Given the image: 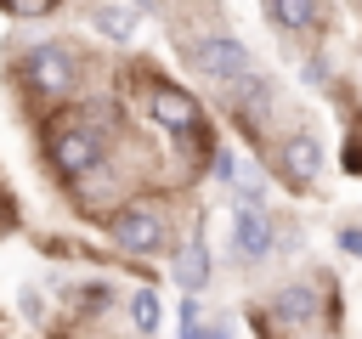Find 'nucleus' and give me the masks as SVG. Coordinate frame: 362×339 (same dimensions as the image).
<instances>
[{"instance_id":"nucleus-1","label":"nucleus","mask_w":362,"mask_h":339,"mask_svg":"<svg viewBox=\"0 0 362 339\" xmlns=\"http://www.w3.org/2000/svg\"><path fill=\"white\" fill-rule=\"evenodd\" d=\"M23 79H28V90H34V96L62 102V96L79 85V62H74V51H68V45H34V51L23 56Z\"/></svg>"},{"instance_id":"nucleus-2","label":"nucleus","mask_w":362,"mask_h":339,"mask_svg":"<svg viewBox=\"0 0 362 339\" xmlns=\"http://www.w3.org/2000/svg\"><path fill=\"white\" fill-rule=\"evenodd\" d=\"M107 237H113L119 249H130V254H158V249L170 243L164 220H158L153 209H141V203H124V209H113V215H107Z\"/></svg>"},{"instance_id":"nucleus-3","label":"nucleus","mask_w":362,"mask_h":339,"mask_svg":"<svg viewBox=\"0 0 362 339\" xmlns=\"http://www.w3.org/2000/svg\"><path fill=\"white\" fill-rule=\"evenodd\" d=\"M192 62H198L209 79H221V85H238V79H249V73H255L249 45H243V40H226V34L198 40V45H192Z\"/></svg>"},{"instance_id":"nucleus-4","label":"nucleus","mask_w":362,"mask_h":339,"mask_svg":"<svg viewBox=\"0 0 362 339\" xmlns=\"http://www.w3.org/2000/svg\"><path fill=\"white\" fill-rule=\"evenodd\" d=\"M51 164H57V175L85 181V175L102 164V141H96L90 130H79V124H57V130H51Z\"/></svg>"},{"instance_id":"nucleus-5","label":"nucleus","mask_w":362,"mask_h":339,"mask_svg":"<svg viewBox=\"0 0 362 339\" xmlns=\"http://www.w3.org/2000/svg\"><path fill=\"white\" fill-rule=\"evenodd\" d=\"M232 243L243 260H266L272 254V220L260 215V203H238L232 209Z\"/></svg>"},{"instance_id":"nucleus-6","label":"nucleus","mask_w":362,"mask_h":339,"mask_svg":"<svg viewBox=\"0 0 362 339\" xmlns=\"http://www.w3.org/2000/svg\"><path fill=\"white\" fill-rule=\"evenodd\" d=\"M272 316H277L283 328H294V333H311V328H317V288H311V282L277 288V294H272Z\"/></svg>"},{"instance_id":"nucleus-7","label":"nucleus","mask_w":362,"mask_h":339,"mask_svg":"<svg viewBox=\"0 0 362 339\" xmlns=\"http://www.w3.org/2000/svg\"><path fill=\"white\" fill-rule=\"evenodd\" d=\"M147 113H153V124H164V130H175V136H192V130H198V102H192L187 90L158 85L153 102H147Z\"/></svg>"},{"instance_id":"nucleus-8","label":"nucleus","mask_w":362,"mask_h":339,"mask_svg":"<svg viewBox=\"0 0 362 339\" xmlns=\"http://www.w3.org/2000/svg\"><path fill=\"white\" fill-rule=\"evenodd\" d=\"M277 164H283V175H288L294 186H311L317 170H322V147H317L311 136H288V141L277 147Z\"/></svg>"},{"instance_id":"nucleus-9","label":"nucleus","mask_w":362,"mask_h":339,"mask_svg":"<svg viewBox=\"0 0 362 339\" xmlns=\"http://www.w3.org/2000/svg\"><path fill=\"white\" fill-rule=\"evenodd\" d=\"M175 282H181L187 294H198V288L209 282V249H204V237L181 243V254H175Z\"/></svg>"},{"instance_id":"nucleus-10","label":"nucleus","mask_w":362,"mask_h":339,"mask_svg":"<svg viewBox=\"0 0 362 339\" xmlns=\"http://www.w3.org/2000/svg\"><path fill=\"white\" fill-rule=\"evenodd\" d=\"M266 17L277 28H288V34H300V28L317 23V0H266Z\"/></svg>"},{"instance_id":"nucleus-11","label":"nucleus","mask_w":362,"mask_h":339,"mask_svg":"<svg viewBox=\"0 0 362 339\" xmlns=\"http://www.w3.org/2000/svg\"><path fill=\"white\" fill-rule=\"evenodd\" d=\"M158 316H164L158 294H153V288H136V294H130V328H136V339L158 333Z\"/></svg>"},{"instance_id":"nucleus-12","label":"nucleus","mask_w":362,"mask_h":339,"mask_svg":"<svg viewBox=\"0 0 362 339\" xmlns=\"http://www.w3.org/2000/svg\"><path fill=\"white\" fill-rule=\"evenodd\" d=\"M96 28H102L107 40H130V34H136V17H130L124 6H102V11H96Z\"/></svg>"},{"instance_id":"nucleus-13","label":"nucleus","mask_w":362,"mask_h":339,"mask_svg":"<svg viewBox=\"0 0 362 339\" xmlns=\"http://www.w3.org/2000/svg\"><path fill=\"white\" fill-rule=\"evenodd\" d=\"M6 6H11L17 17H45V11L57 6V0H6Z\"/></svg>"},{"instance_id":"nucleus-14","label":"nucleus","mask_w":362,"mask_h":339,"mask_svg":"<svg viewBox=\"0 0 362 339\" xmlns=\"http://www.w3.org/2000/svg\"><path fill=\"white\" fill-rule=\"evenodd\" d=\"M339 249H345V254H362V232L345 226V232H339Z\"/></svg>"},{"instance_id":"nucleus-15","label":"nucleus","mask_w":362,"mask_h":339,"mask_svg":"<svg viewBox=\"0 0 362 339\" xmlns=\"http://www.w3.org/2000/svg\"><path fill=\"white\" fill-rule=\"evenodd\" d=\"M204 339H232V333H221V328H204Z\"/></svg>"}]
</instances>
